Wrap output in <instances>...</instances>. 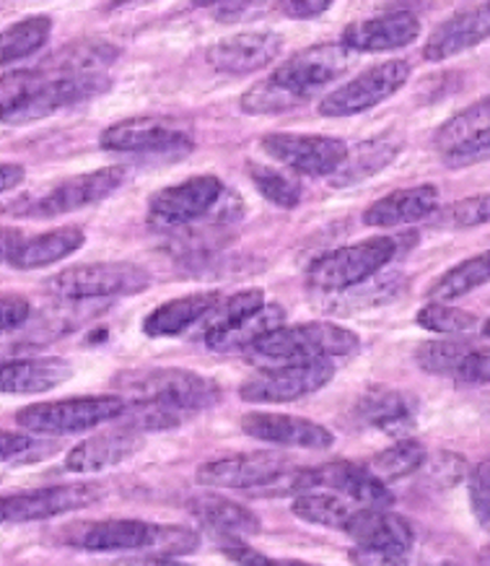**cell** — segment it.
<instances>
[{"label":"cell","instance_id":"6da1fadb","mask_svg":"<svg viewBox=\"0 0 490 566\" xmlns=\"http://www.w3.org/2000/svg\"><path fill=\"white\" fill-rule=\"evenodd\" d=\"M125 400L120 427L138 431H161L180 427L188 416L219 403L221 390L213 379L190 369H148L120 377Z\"/></svg>","mask_w":490,"mask_h":566},{"label":"cell","instance_id":"7a4b0ae2","mask_svg":"<svg viewBox=\"0 0 490 566\" xmlns=\"http://www.w3.org/2000/svg\"><path fill=\"white\" fill-rule=\"evenodd\" d=\"M351 63L353 52L340 42L299 50L280 69H276L265 84H257L252 92L244 94L242 107L252 115H278V112L299 107L309 96L345 76Z\"/></svg>","mask_w":490,"mask_h":566},{"label":"cell","instance_id":"3957f363","mask_svg":"<svg viewBox=\"0 0 490 566\" xmlns=\"http://www.w3.org/2000/svg\"><path fill=\"white\" fill-rule=\"evenodd\" d=\"M200 535L182 525H156L143 520H102L84 523L73 535V546L113 554V551H143L153 556H180L198 548Z\"/></svg>","mask_w":490,"mask_h":566},{"label":"cell","instance_id":"277c9868","mask_svg":"<svg viewBox=\"0 0 490 566\" xmlns=\"http://www.w3.org/2000/svg\"><path fill=\"white\" fill-rule=\"evenodd\" d=\"M361 340L353 331L335 323L280 325L249 348L257 359L294 364V361H330L338 356L359 352Z\"/></svg>","mask_w":490,"mask_h":566},{"label":"cell","instance_id":"5b68a950","mask_svg":"<svg viewBox=\"0 0 490 566\" xmlns=\"http://www.w3.org/2000/svg\"><path fill=\"white\" fill-rule=\"evenodd\" d=\"M125 413V398L120 395H86V398L50 400V403H34L21 408L17 423L34 434H78L102 427V423L117 421Z\"/></svg>","mask_w":490,"mask_h":566},{"label":"cell","instance_id":"8992f818","mask_svg":"<svg viewBox=\"0 0 490 566\" xmlns=\"http://www.w3.org/2000/svg\"><path fill=\"white\" fill-rule=\"evenodd\" d=\"M151 275L132 263H86L65 268L47 281V292L57 300L86 302L130 296L148 289Z\"/></svg>","mask_w":490,"mask_h":566},{"label":"cell","instance_id":"52a82bcc","mask_svg":"<svg viewBox=\"0 0 490 566\" xmlns=\"http://www.w3.org/2000/svg\"><path fill=\"white\" fill-rule=\"evenodd\" d=\"M107 88V78L99 73H65L61 78L26 88L0 104V120L9 125H26L55 115L73 104L92 99Z\"/></svg>","mask_w":490,"mask_h":566},{"label":"cell","instance_id":"ba28073f","mask_svg":"<svg viewBox=\"0 0 490 566\" xmlns=\"http://www.w3.org/2000/svg\"><path fill=\"white\" fill-rule=\"evenodd\" d=\"M395 255L397 242L392 237H374L351 248H340L309 268V286L317 292H345L369 281Z\"/></svg>","mask_w":490,"mask_h":566},{"label":"cell","instance_id":"9c48e42d","mask_svg":"<svg viewBox=\"0 0 490 566\" xmlns=\"http://www.w3.org/2000/svg\"><path fill=\"white\" fill-rule=\"evenodd\" d=\"M335 367L330 361H294L278 364V367L265 369L247 379L239 387L242 400L247 403H294V400L307 398L332 382Z\"/></svg>","mask_w":490,"mask_h":566},{"label":"cell","instance_id":"30bf717a","mask_svg":"<svg viewBox=\"0 0 490 566\" xmlns=\"http://www.w3.org/2000/svg\"><path fill=\"white\" fill-rule=\"evenodd\" d=\"M102 499V489L96 483H63V486H44L21 491L0 499V523H40L84 510Z\"/></svg>","mask_w":490,"mask_h":566},{"label":"cell","instance_id":"8fae6325","mask_svg":"<svg viewBox=\"0 0 490 566\" xmlns=\"http://www.w3.org/2000/svg\"><path fill=\"white\" fill-rule=\"evenodd\" d=\"M267 156L309 177H332L348 159L345 140L330 136H307V133H270L259 140Z\"/></svg>","mask_w":490,"mask_h":566},{"label":"cell","instance_id":"7c38bea8","mask_svg":"<svg viewBox=\"0 0 490 566\" xmlns=\"http://www.w3.org/2000/svg\"><path fill=\"white\" fill-rule=\"evenodd\" d=\"M407 76H411V65L405 61H387L379 63L374 69L363 71L361 76L348 81L332 94H327L319 102V112L324 117H351L361 115L384 99H390L392 94H397L405 86Z\"/></svg>","mask_w":490,"mask_h":566},{"label":"cell","instance_id":"4fadbf2b","mask_svg":"<svg viewBox=\"0 0 490 566\" xmlns=\"http://www.w3.org/2000/svg\"><path fill=\"white\" fill-rule=\"evenodd\" d=\"M291 489L299 491V494L311 489H324L332 491V494L345 496L353 504L379 506V510H390L392 502H395V494H392L387 483L371 475L366 465L345 463V460H335V463L296 473Z\"/></svg>","mask_w":490,"mask_h":566},{"label":"cell","instance_id":"5bb4252c","mask_svg":"<svg viewBox=\"0 0 490 566\" xmlns=\"http://www.w3.org/2000/svg\"><path fill=\"white\" fill-rule=\"evenodd\" d=\"M224 198V185L219 177L203 175L192 177L188 182L172 185L156 192L148 203V219L161 229L188 227L192 221H200Z\"/></svg>","mask_w":490,"mask_h":566},{"label":"cell","instance_id":"9a60e30c","mask_svg":"<svg viewBox=\"0 0 490 566\" xmlns=\"http://www.w3.org/2000/svg\"><path fill=\"white\" fill-rule=\"evenodd\" d=\"M291 471V460L278 452H234L200 465L198 483L213 489H257L278 483Z\"/></svg>","mask_w":490,"mask_h":566},{"label":"cell","instance_id":"2e32d148","mask_svg":"<svg viewBox=\"0 0 490 566\" xmlns=\"http://www.w3.org/2000/svg\"><path fill=\"white\" fill-rule=\"evenodd\" d=\"M125 182L122 167H104L96 172L71 177L61 185H55L50 192L34 198L26 208H19L21 216H34V219H52V216H63L78 208L94 206L99 200L109 198Z\"/></svg>","mask_w":490,"mask_h":566},{"label":"cell","instance_id":"e0dca14e","mask_svg":"<svg viewBox=\"0 0 490 566\" xmlns=\"http://www.w3.org/2000/svg\"><path fill=\"white\" fill-rule=\"evenodd\" d=\"M192 133L180 120L163 117H136L115 123L102 133V148L120 154H172L188 151Z\"/></svg>","mask_w":490,"mask_h":566},{"label":"cell","instance_id":"ac0fdd59","mask_svg":"<svg viewBox=\"0 0 490 566\" xmlns=\"http://www.w3.org/2000/svg\"><path fill=\"white\" fill-rule=\"evenodd\" d=\"M434 144L451 167L490 154V96L444 123Z\"/></svg>","mask_w":490,"mask_h":566},{"label":"cell","instance_id":"d6986e66","mask_svg":"<svg viewBox=\"0 0 490 566\" xmlns=\"http://www.w3.org/2000/svg\"><path fill=\"white\" fill-rule=\"evenodd\" d=\"M244 434L259 439V442L296 447V450H330L335 437L322 423L301 419V416L286 413H249L242 419Z\"/></svg>","mask_w":490,"mask_h":566},{"label":"cell","instance_id":"ffe728a7","mask_svg":"<svg viewBox=\"0 0 490 566\" xmlns=\"http://www.w3.org/2000/svg\"><path fill=\"white\" fill-rule=\"evenodd\" d=\"M345 535L371 551H387V554H413L415 531L405 517L379 506H355L348 520Z\"/></svg>","mask_w":490,"mask_h":566},{"label":"cell","instance_id":"44dd1931","mask_svg":"<svg viewBox=\"0 0 490 566\" xmlns=\"http://www.w3.org/2000/svg\"><path fill=\"white\" fill-rule=\"evenodd\" d=\"M284 50V40L270 32L236 34L228 40L215 42L207 50V63L215 71L228 73V76H247V73L263 71L270 65Z\"/></svg>","mask_w":490,"mask_h":566},{"label":"cell","instance_id":"7402d4cb","mask_svg":"<svg viewBox=\"0 0 490 566\" xmlns=\"http://www.w3.org/2000/svg\"><path fill=\"white\" fill-rule=\"evenodd\" d=\"M420 21L407 11L384 13V17L355 21L343 32V40L351 52H387L407 48L413 40H418Z\"/></svg>","mask_w":490,"mask_h":566},{"label":"cell","instance_id":"603a6c76","mask_svg":"<svg viewBox=\"0 0 490 566\" xmlns=\"http://www.w3.org/2000/svg\"><path fill=\"white\" fill-rule=\"evenodd\" d=\"M73 377V367L57 356L0 361V395H40Z\"/></svg>","mask_w":490,"mask_h":566},{"label":"cell","instance_id":"cb8c5ba5","mask_svg":"<svg viewBox=\"0 0 490 566\" xmlns=\"http://www.w3.org/2000/svg\"><path fill=\"white\" fill-rule=\"evenodd\" d=\"M140 434L132 429H115L107 434L92 437L86 442L73 447L65 458V471L68 473H99L130 460L140 450Z\"/></svg>","mask_w":490,"mask_h":566},{"label":"cell","instance_id":"d4e9b609","mask_svg":"<svg viewBox=\"0 0 490 566\" xmlns=\"http://www.w3.org/2000/svg\"><path fill=\"white\" fill-rule=\"evenodd\" d=\"M439 208V190L434 185H418V188L395 190L390 196L379 198L371 203L363 213V223L376 229H392L403 227V223H413L426 219V216L436 213Z\"/></svg>","mask_w":490,"mask_h":566},{"label":"cell","instance_id":"484cf974","mask_svg":"<svg viewBox=\"0 0 490 566\" xmlns=\"http://www.w3.org/2000/svg\"><path fill=\"white\" fill-rule=\"evenodd\" d=\"M192 517L200 525H205L207 531L219 538H226L232 543H242L249 535L259 533V517L249 506L224 496H198L190 504Z\"/></svg>","mask_w":490,"mask_h":566},{"label":"cell","instance_id":"4316f807","mask_svg":"<svg viewBox=\"0 0 490 566\" xmlns=\"http://www.w3.org/2000/svg\"><path fill=\"white\" fill-rule=\"evenodd\" d=\"M490 36V13L482 11H467L457 13L434 29L428 36L426 48H423V57L430 63H441L451 55L475 48V44L486 42Z\"/></svg>","mask_w":490,"mask_h":566},{"label":"cell","instance_id":"83f0119b","mask_svg":"<svg viewBox=\"0 0 490 566\" xmlns=\"http://www.w3.org/2000/svg\"><path fill=\"white\" fill-rule=\"evenodd\" d=\"M355 416L363 427L400 434L415 423V398L390 387H371L355 406Z\"/></svg>","mask_w":490,"mask_h":566},{"label":"cell","instance_id":"f1b7e54d","mask_svg":"<svg viewBox=\"0 0 490 566\" xmlns=\"http://www.w3.org/2000/svg\"><path fill=\"white\" fill-rule=\"evenodd\" d=\"M219 300L221 294L205 292L180 296V300L161 304V307H156L151 315L143 319V333L151 335V338H169V335L192 331V327L213 310V304Z\"/></svg>","mask_w":490,"mask_h":566},{"label":"cell","instance_id":"f546056e","mask_svg":"<svg viewBox=\"0 0 490 566\" xmlns=\"http://www.w3.org/2000/svg\"><path fill=\"white\" fill-rule=\"evenodd\" d=\"M84 242L86 237L78 227H63L55 229V232L32 237V240L21 242L9 263L13 268H19V271H34V268L61 263L63 258L73 255Z\"/></svg>","mask_w":490,"mask_h":566},{"label":"cell","instance_id":"4dcf8cb0","mask_svg":"<svg viewBox=\"0 0 490 566\" xmlns=\"http://www.w3.org/2000/svg\"><path fill=\"white\" fill-rule=\"evenodd\" d=\"M400 148H403V140L392 136V133H384V136H379L374 140H366V144H361L355 151H348V159L343 161V167L332 175V182H335L338 188H343V185L366 180V177L376 175L379 169L387 167V164L397 156Z\"/></svg>","mask_w":490,"mask_h":566},{"label":"cell","instance_id":"1f68e13d","mask_svg":"<svg viewBox=\"0 0 490 566\" xmlns=\"http://www.w3.org/2000/svg\"><path fill=\"white\" fill-rule=\"evenodd\" d=\"M265 304V294L259 292V289H247V292L232 294L226 296V300L221 296V300L213 304V310L195 325V338L205 344V340L215 338V335L232 331L234 325H239L242 319L255 315V312L263 310Z\"/></svg>","mask_w":490,"mask_h":566},{"label":"cell","instance_id":"d6a6232c","mask_svg":"<svg viewBox=\"0 0 490 566\" xmlns=\"http://www.w3.org/2000/svg\"><path fill=\"white\" fill-rule=\"evenodd\" d=\"M294 515L303 520V523L319 525V527H332V531H345L348 520L355 512L353 502H348L345 496L332 494L324 489H311L296 494L291 504Z\"/></svg>","mask_w":490,"mask_h":566},{"label":"cell","instance_id":"836d02e7","mask_svg":"<svg viewBox=\"0 0 490 566\" xmlns=\"http://www.w3.org/2000/svg\"><path fill=\"white\" fill-rule=\"evenodd\" d=\"M286 312L278 304H265L263 310H257L255 315L242 319L239 325H234L232 331L215 335V338L205 340V346H211L213 352H249L259 338H265L267 333H273L276 327L284 325Z\"/></svg>","mask_w":490,"mask_h":566},{"label":"cell","instance_id":"e575fe53","mask_svg":"<svg viewBox=\"0 0 490 566\" xmlns=\"http://www.w3.org/2000/svg\"><path fill=\"white\" fill-rule=\"evenodd\" d=\"M423 465H426V447L418 439H400V442L390 444L387 450L376 452L366 468L382 483H395L420 471Z\"/></svg>","mask_w":490,"mask_h":566},{"label":"cell","instance_id":"d590c367","mask_svg":"<svg viewBox=\"0 0 490 566\" xmlns=\"http://www.w3.org/2000/svg\"><path fill=\"white\" fill-rule=\"evenodd\" d=\"M490 281V252L475 255L465 263H459L441 275L434 286L428 289V296L434 302H455L459 296L475 292L482 283Z\"/></svg>","mask_w":490,"mask_h":566},{"label":"cell","instance_id":"8d00e7d4","mask_svg":"<svg viewBox=\"0 0 490 566\" xmlns=\"http://www.w3.org/2000/svg\"><path fill=\"white\" fill-rule=\"evenodd\" d=\"M52 21L47 17H32L19 21L0 34V65H9L34 55L50 40Z\"/></svg>","mask_w":490,"mask_h":566},{"label":"cell","instance_id":"74e56055","mask_svg":"<svg viewBox=\"0 0 490 566\" xmlns=\"http://www.w3.org/2000/svg\"><path fill=\"white\" fill-rule=\"evenodd\" d=\"M249 180L255 188L259 190V196L270 200L280 208H296L301 200V185L299 180H294L291 175L280 172L276 167H267V164H257L249 161L247 164Z\"/></svg>","mask_w":490,"mask_h":566},{"label":"cell","instance_id":"f35d334b","mask_svg":"<svg viewBox=\"0 0 490 566\" xmlns=\"http://www.w3.org/2000/svg\"><path fill=\"white\" fill-rule=\"evenodd\" d=\"M470 352H472V346L467 344V340H455V338L428 340V344H423L418 348V354H415V361H418V367L423 371H428V375H451V377H455L457 367L462 364V359Z\"/></svg>","mask_w":490,"mask_h":566},{"label":"cell","instance_id":"ab89813d","mask_svg":"<svg viewBox=\"0 0 490 566\" xmlns=\"http://www.w3.org/2000/svg\"><path fill=\"white\" fill-rule=\"evenodd\" d=\"M475 323H478V319H475V315H470V312L449 307V304L444 302H430L418 312V325L426 327L430 333H441V335L467 333L472 331Z\"/></svg>","mask_w":490,"mask_h":566},{"label":"cell","instance_id":"60d3db41","mask_svg":"<svg viewBox=\"0 0 490 566\" xmlns=\"http://www.w3.org/2000/svg\"><path fill=\"white\" fill-rule=\"evenodd\" d=\"M490 221V192L486 196H472L465 200H457L444 208L439 213L436 223L447 229H472V227H482V223Z\"/></svg>","mask_w":490,"mask_h":566},{"label":"cell","instance_id":"b9f144b4","mask_svg":"<svg viewBox=\"0 0 490 566\" xmlns=\"http://www.w3.org/2000/svg\"><path fill=\"white\" fill-rule=\"evenodd\" d=\"M470 504L482 531H490V458L482 460L470 475Z\"/></svg>","mask_w":490,"mask_h":566},{"label":"cell","instance_id":"7bdbcfd3","mask_svg":"<svg viewBox=\"0 0 490 566\" xmlns=\"http://www.w3.org/2000/svg\"><path fill=\"white\" fill-rule=\"evenodd\" d=\"M224 554L236 562L239 566H319V564H309V562H299V558H273L259 554V551L244 546V543H228L224 548Z\"/></svg>","mask_w":490,"mask_h":566},{"label":"cell","instance_id":"ee69618b","mask_svg":"<svg viewBox=\"0 0 490 566\" xmlns=\"http://www.w3.org/2000/svg\"><path fill=\"white\" fill-rule=\"evenodd\" d=\"M455 377L467 385H488L490 382V348H472L459 364Z\"/></svg>","mask_w":490,"mask_h":566},{"label":"cell","instance_id":"f6af8a7d","mask_svg":"<svg viewBox=\"0 0 490 566\" xmlns=\"http://www.w3.org/2000/svg\"><path fill=\"white\" fill-rule=\"evenodd\" d=\"M29 317H32V304L24 296H0V333L17 331Z\"/></svg>","mask_w":490,"mask_h":566},{"label":"cell","instance_id":"bcb514c9","mask_svg":"<svg viewBox=\"0 0 490 566\" xmlns=\"http://www.w3.org/2000/svg\"><path fill=\"white\" fill-rule=\"evenodd\" d=\"M465 475V458L451 455V452H441L436 455L434 465H430V479L439 486H455L457 481H462Z\"/></svg>","mask_w":490,"mask_h":566},{"label":"cell","instance_id":"7dc6e473","mask_svg":"<svg viewBox=\"0 0 490 566\" xmlns=\"http://www.w3.org/2000/svg\"><path fill=\"white\" fill-rule=\"evenodd\" d=\"M351 562L355 566H420L413 562L411 554H387V551H371L363 546H355L351 551Z\"/></svg>","mask_w":490,"mask_h":566},{"label":"cell","instance_id":"c3c4849f","mask_svg":"<svg viewBox=\"0 0 490 566\" xmlns=\"http://www.w3.org/2000/svg\"><path fill=\"white\" fill-rule=\"evenodd\" d=\"M36 450V442L26 434H17V431H0V460L3 463H13V460H24Z\"/></svg>","mask_w":490,"mask_h":566},{"label":"cell","instance_id":"681fc988","mask_svg":"<svg viewBox=\"0 0 490 566\" xmlns=\"http://www.w3.org/2000/svg\"><path fill=\"white\" fill-rule=\"evenodd\" d=\"M335 0H284V9L294 19H315L324 13Z\"/></svg>","mask_w":490,"mask_h":566},{"label":"cell","instance_id":"f907efd6","mask_svg":"<svg viewBox=\"0 0 490 566\" xmlns=\"http://www.w3.org/2000/svg\"><path fill=\"white\" fill-rule=\"evenodd\" d=\"M113 566H190L180 562V558L174 556H132V558H120V562H115Z\"/></svg>","mask_w":490,"mask_h":566},{"label":"cell","instance_id":"816d5d0a","mask_svg":"<svg viewBox=\"0 0 490 566\" xmlns=\"http://www.w3.org/2000/svg\"><path fill=\"white\" fill-rule=\"evenodd\" d=\"M24 167L21 164H0V192H9L24 182Z\"/></svg>","mask_w":490,"mask_h":566},{"label":"cell","instance_id":"f5cc1de1","mask_svg":"<svg viewBox=\"0 0 490 566\" xmlns=\"http://www.w3.org/2000/svg\"><path fill=\"white\" fill-rule=\"evenodd\" d=\"M21 242H24V237L19 229H0V260H11Z\"/></svg>","mask_w":490,"mask_h":566},{"label":"cell","instance_id":"db71d44e","mask_svg":"<svg viewBox=\"0 0 490 566\" xmlns=\"http://www.w3.org/2000/svg\"><path fill=\"white\" fill-rule=\"evenodd\" d=\"M192 3H195V6H215V3H221V0H192Z\"/></svg>","mask_w":490,"mask_h":566},{"label":"cell","instance_id":"11a10c76","mask_svg":"<svg viewBox=\"0 0 490 566\" xmlns=\"http://www.w3.org/2000/svg\"><path fill=\"white\" fill-rule=\"evenodd\" d=\"M482 335H486V338H490V319L486 323V327H482Z\"/></svg>","mask_w":490,"mask_h":566},{"label":"cell","instance_id":"9f6ffc18","mask_svg":"<svg viewBox=\"0 0 490 566\" xmlns=\"http://www.w3.org/2000/svg\"><path fill=\"white\" fill-rule=\"evenodd\" d=\"M120 3H128V0H115V3H113V6H120Z\"/></svg>","mask_w":490,"mask_h":566},{"label":"cell","instance_id":"6f0895ef","mask_svg":"<svg viewBox=\"0 0 490 566\" xmlns=\"http://www.w3.org/2000/svg\"><path fill=\"white\" fill-rule=\"evenodd\" d=\"M441 566H459V564H451V562H447V564H441Z\"/></svg>","mask_w":490,"mask_h":566},{"label":"cell","instance_id":"680465c9","mask_svg":"<svg viewBox=\"0 0 490 566\" xmlns=\"http://www.w3.org/2000/svg\"><path fill=\"white\" fill-rule=\"evenodd\" d=\"M488 13H490V0H488Z\"/></svg>","mask_w":490,"mask_h":566}]
</instances>
